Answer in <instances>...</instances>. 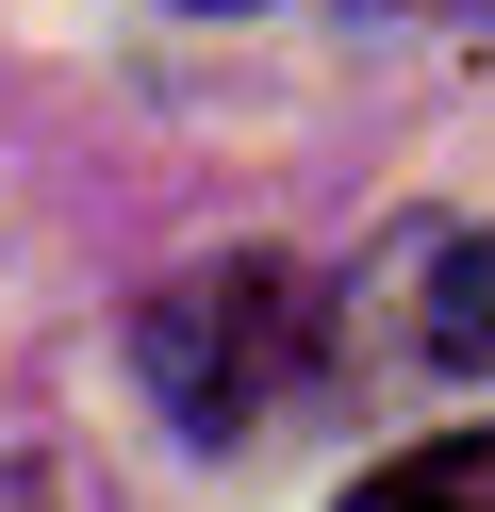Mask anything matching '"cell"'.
<instances>
[{
	"label": "cell",
	"mask_w": 495,
	"mask_h": 512,
	"mask_svg": "<svg viewBox=\"0 0 495 512\" xmlns=\"http://www.w3.org/2000/svg\"><path fill=\"white\" fill-rule=\"evenodd\" d=\"M330 347H347V298H330L297 248H231V265L165 281V298L132 314V380H149V413L182 446H264L330 380Z\"/></svg>",
	"instance_id": "obj_1"
},
{
	"label": "cell",
	"mask_w": 495,
	"mask_h": 512,
	"mask_svg": "<svg viewBox=\"0 0 495 512\" xmlns=\"http://www.w3.org/2000/svg\"><path fill=\"white\" fill-rule=\"evenodd\" d=\"M347 347L396 380H495V215H413L347 281Z\"/></svg>",
	"instance_id": "obj_2"
},
{
	"label": "cell",
	"mask_w": 495,
	"mask_h": 512,
	"mask_svg": "<svg viewBox=\"0 0 495 512\" xmlns=\"http://www.w3.org/2000/svg\"><path fill=\"white\" fill-rule=\"evenodd\" d=\"M347 512H495V430H429V446H396Z\"/></svg>",
	"instance_id": "obj_3"
},
{
	"label": "cell",
	"mask_w": 495,
	"mask_h": 512,
	"mask_svg": "<svg viewBox=\"0 0 495 512\" xmlns=\"http://www.w3.org/2000/svg\"><path fill=\"white\" fill-rule=\"evenodd\" d=\"M0 512H33V463H0Z\"/></svg>",
	"instance_id": "obj_4"
},
{
	"label": "cell",
	"mask_w": 495,
	"mask_h": 512,
	"mask_svg": "<svg viewBox=\"0 0 495 512\" xmlns=\"http://www.w3.org/2000/svg\"><path fill=\"white\" fill-rule=\"evenodd\" d=\"M182 17H248V0H182Z\"/></svg>",
	"instance_id": "obj_5"
},
{
	"label": "cell",
	"mask_w": 495,
	"mask_h": 512,
	"mask_svg": "<svg viewBox=\"0 0 495 512\" xmlns=\"http://www.w3.org/2000/svg\"><path fill=\"white\" fill-rule=\"evenodd\" d=\"M396 17H429V0H396Z\"/></svg>",
	"instance_id": "obj_6"
}]
</instances>
